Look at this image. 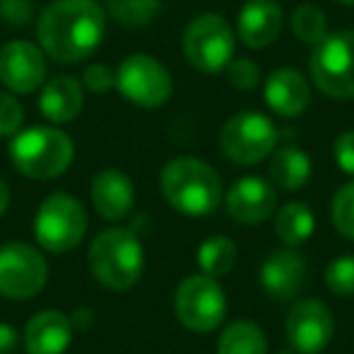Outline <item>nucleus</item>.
I'll list each match as a JSON object with an SVG mask.
<instances>
[{"label":"nucleus","mask_w":354,"mask_h":354,"mask_svg":"<svg viewBox=\"0 0 354 354\" xmlns=\"http://www.w3.org/2000/svg\"><path fill=\"white\" fill-rule=\"evenodd\" d=\"M236 257H238L236 243L226 236H212L197 250V262L202 267V274L214 277V279L228 274L233 270V265H236Z\"/></svg>","instance_id":"b1692460"},{"label":"nucleus","mask_w":354,"mask_h":354,"mask_svg":"<svg viewBox=\"0 0 354 354\" xmlns=\"http://www.w3.org/2000/svg\"><path fill=\"white\" fill-rule=\"evenodd\" d=\"M277 192L274 185L265 177H241L226 194V212L238 223H262L274 214Z\"/></svg>","instance_id":"4468645a"},{"label":"nucleus","mask_w":354,"mask_h":354,"mask_svg":"<svg viewBox=\"0 0 354 354\" xmlns=\"http://www.w3.org/2000/svg\"><path fill=\"white\" fill-rule=\"evenodd\" d=\"M291 30L304 44L315 46L325 35H328V20L325 12L313 3H301L291 15Z\"/></svg>","instance_id":"a878e982"},{"label":"nucleus","mask_w":354,"mask_h":354,"mask_svg":"<svg viewBox=\"0 0 354 354\" xmlns=\"http://www.w3.org/2000/svg\"><path fill=\"white\" fill-rule=\"evenodd\" d=\"M25 122V109L12 95L0 93V136H17Z\"/></svg>","instance_id":"c756f323"},{"label":"nucleus","mask_w":354,"mask_h":354,"mask_svg":"<svg viewBox=\"0 0 354 354\" xmlns=\"http://www.w3.org/2000/svg\"><path fill=\"white\" fill-rule=\"evenodd\" d=\"M88 265L102 286L112 291H127L141 279L143 245L129 228H107L90 245Z\"/></svg>","instance_id":"7ed1b4c3"},{"label":"nucleus","mask_w":354,"mask_h":354,"mask_svg":"<svg viewBox=\"0 0 354 354\" xmlns=\"http://www.w3.org/2000/svg\"><path fill=\"white\" fill-rule=\"evenodd\" d=\"M339 6H354V0H337Z\"/></svg>","instance_id":"c9c22d12"},{"label":"nucleus","mask_w":354,"mask_h":354,"mask_svg":"<svg viewBox=\"0 0 354 354\" xmlns=\"http://www.w3.org/2000/svg\"><path fill=\"white\" fill-rule=\"evenodd\" d=\"M228 83L236 90H252L260 83V66L250 59H233L226 66Z\"/></svg>","instance_id":"c85d7f7f"},{"label":"nucleus","mask_w":354,"mask_h":354,"mask_svg":"<svg viewBox=\"0 0 354 354\" xmlns=\"http://www.w3.org/2000/svg\"><path fill=\"white\" fill-rule=\"evenodd\" d=\"M335 160L347 175H354V131H344L335 141Z\"/></svg>","instance_id":"473e14b6"},{"label":"nucleus","mask_w":354,"mask_h":354,"mask_svg":"<svg viewBox=\"0 0 354 354\" xmlns=\"http://www.w3.org/2000/svg\"><path fill=\"white\" fill-rule=\"evenodd\" d=\"M83 85L95 95H104L112 88H117V75L112 73V68L104 64H93L85 68L83 73Z\"/></svg>","instance_id":"7c9ffc66"},{"label":"nucleus","mask_w":354,"mask_h":354,"mask_svg":"<svg viewBox=\"0 0 354 354\" xmlns=\"http://www.w3.org/2000/svg\"><path fill=\"white\" fill-rule=\"evenodd\" d=\"M325 286L339 299L354 296V255H342L325 267Z\"/></svg>","instance_id":"bb28decb"},{"label":"nucleus","mask_w":354,"mask_h":354,"mask_svg":"<svg viewBox=\"0 0 354 354\" xmlns=\"http://www.w3.org/2000/svg\"><path fill=\"white\" fill-rule=\"evenodd\" d=\"M73 337V320L61 310H41L25 328L27 354H64Z\"/></svg>","instance_id":"f3484780"},{"label":"nucleus","mask_w":354,"mask_h":354,"mask_svg":"<svg viewBox=\"0 0 354 354\" xmlns=\"http://www.w3.org/2000/svg\"><path fill=\"white\" fill-rule=\"evenodd\" d=\"M88 216L78 199L66 192H56L41 202L35 218V236L44 250L68 252L83 241Z\"/></svg>","instance_id":"423d86ee"},{"label":"nucleus","mask_w":354,"mask_h":354,"mask_svg":"<svg viewBox=\"0 0 354 354\" xmlns=\"http://www.w3.org/2000/svg\"><path fill=\"white\" fill-rule=\"evenodd\" d=\"M73 141L54 127H35L12 138L10 158L17 172L30 180H54L73 162Z\"/></svg>","instance_id":"20e7f679"},{"label":"nucleus","mask_w":354,"mask_h":354,"mask_svg":"<svg viewBox=\"0 0 354 354\" xmlns=\"http://www.w3.org/2000/svg\"><path fill=\"white\" fill-rule=\"evenodd\" d=\"M83 85L71 75L44 83L39 95V112L54 124H68L83 112Z\"/></svg>","instance_id":"aec40b11"},{"label":"nucleus","mask_w":354,"mask_h":354,"mask_svg":"<svg viewBox=\"0 0 354 354\" xmlns=\"http://www.w3.org/2000/svg\"><path fill=\"white\" fill-rule=\"evenodd\" d=\"M8 202H10V194H8V185L3 183V180H0V216L6 214Z\"/></svg>","instance_id":"f704fd0d"},{"label":"nucleus","mask_w":354,"mask_h":354,"mask_svg":"<svg viewBox=\"0 0 354 354\" xmlns=\"http://www.w3.org/2000/svg\"><path fill=\"white\" fill-rule=\"evenodd\" d=\"M306 260L294 250H274L260 270V281L274 301H296L306 286Z\"/></svg>","instance_id":"2eb2a0df"},{"label":"nucleus","mask_w":354,"mask_h":354,"mask_svg":"<svg viewBox=\"0 0 354 354\" xmlns=\"http://www.w3.org/2000/svg\"><path fill=\"white\" fill-rule=\"evenodd\" d=\"M310 177V158L301 148H281L270 162V183L286 192L301 189Z\"/></svg>","instance_id":"412c9836"},{"label":"nucleus","mask_w":354,"mask_h":354,"mask_svg":"<svg viewBox=\"0 0 354 354\" xmlns=\"http://www.w3.org/2000/svg\"><path fill=\"white\" fill-rule=\"evenodd\" d=\"M95 209L100 216L107 221H122L129 216L133 207V185L127 172L122 170H102L95 175L93 187H90Z\"/></svg>","instance_id":"a211bd4d"},{"label":"nucleus","mask_w":354,"mask_h":354,"mask_svg":"<svg viewBox=\"0 0 354 354\" xmlns=\"http://www.w3.org/2000/svg\"><path fill=\"white\" fill-rule=\"evenodd\" d=\"M160 189L165 202L185 216H209L221 204V180L209 162L185 156L162 167Z\"/></svg>","instance_id":"f03ea898"},{"label":"nucleus","mask_w":354,"mask_h":354,"mask_svg":"<svg viewBox=\"0 0 354 354\" xmlns=\"http://www.w3.org/2000/svg\"><path fill=\"white\" fill-rule=\"evenodd\" d=\"M183 49L192 68L202 73H218V71H226V66L233 61L236 35L221 15L207 12L189 22Z\"/></svg>","instance_id":"0eeeda50"},{"label":"nucleus","mask_w":354,"mask_h":354,"mask_svg":"<svg viewBox=\"0 0 354 354\" xmlns=\"http://www.w3.org/2000/svg\"><path fill=\"white\" fill-rule=\"evenodd\" d=\"M277 143V127L260 112H241L231 117L221 129L218 146L236 165H255L265 160Z\"/></svg>","instance_id":"6e6552de"},{"label":"nucleus","mask_w":354,"mask_h":354,"mask_svg":"<svg viewBox=\"0 0 354 354\" xmlns=\"http://www.w3.org/2000/svg\"><path fill=\"white\" fill-rule=\"evenodd\" d=\"M330 212H333V223L339 236L354 241V180L337 189Z\"/></svg>","instance_id":"cd10ccee"},{"label":"nucleus","mask_w":354,"mask_h":354,"mask_svg":"<svg viewBox=\"0 0 354 354\" xmlns=\"http://www.w3.org/2000/svg\"><path fill=\"white\" fill-rule=\"evenodd\" d=\"M104 35V10L95 0H54L37 25L41 49L59 64H78L95 54Z\"/></svg>","instance_id":"f257e3e1"},{"label":"nucleus","mask_w":354,"mask_h":354,"mask_svg":"<svg viewBox=\"0 0 354 354\" xmlns=\"http://www.w3.org/2000/svg\"><path fill=\"white\" fill-rule=\"evenodd\" d=\"M49 267L37 248L27 243H8L0 248V296L27 301L46 284Z\"/></svg>","instance_id":"9b49d317"},{"label":"nucleus","mask_w":354,"mask_h":354,"mask_svg":"<svg viewBox=\"0 0 354 354\" xmlns=\"http://www.w3.org/2000/svg\"><path fill=\"white\" fill-rule=\"evenodd\" d=\"M218 354H267L265 333L250 320H236L221 333Z\"/></svg>","instance_id":"5701e85b"},{"label":"nucleus","mask_w":354,"mask_h":354,"mask_svg":"<svg viewBox=\"0 0 354 354\" xmlns=\"http://www.w3.org/2000/svg\"><path fill=\"white\" fill-rule=\"evenodd\" d=\"M107 10L119 25L138 30L151 25L160 12V0H107Z\"/></svg>","instance_id":"393cba45"},{"label":"nucleus","mask_w":354,"mask_h":354,"mask_svg":"<svg viewBox=\"0 0 354 354\" xmlns=\"http://www.w3.org/2000/svg\"><path fill=\"white\" fill-rule=\"evenodd\" d=\"M17 330L8 323H0V354H12L17 349Z\"/></svg>","instance_id":"72a5a7b5"},{"label":"nucleus","mask_w":354,"mask_h":354,"mask_svg":"<svg viewBox=\"0 0 354 354\" xmlns=\"http://www.w3.org/2000/svg\"><path fill=\"white\" fill-rule=\"evenodd\" d=\"M265 100L279 117H299L310 102V85L299 71L279 68L267 78Z\"/></svg>","instance_id":"6ab92c4d"},{"label":"nucleus","mask_w":354,"mask_h":354,"mask_svg":"<svg viewBox=\"0 0 354 354\" xmlns=\"http://www.w3.org/2000/svg\"><path fill=\"white\" fill-rule=\"evenodd\" d=\"M46 61L39 46L32 41H8L0 49V80L8 90L20 95H30L44 88Z\"/></svg>","instance_id":"ddd939ff"},{"label":"nucleus","mask_w":354,"mask_h":354,"mask_svg":"<svg viewBox=\"0 0 354 354\" xmlns=\"http://www.w3.org/2000/svg\"><path fill=\"white\" fill-rule=\"evenodd\" d=\"M32 15H35L32 0H0V17L10 25H27V22H32Z\"/></svg>","instance_id":"2f4dec72"},{"label":"nucleus","mask_w":354,"mask_h":354,"mask_svg":"<svg viewBox=\"0 0 354 354\" xmlns=\"http://www.w3.org/2000/svg\"><path fill=\"white\" fill-rule=\"evenodd\" d=\"M284 25V12L274 0H250L238 15V37L250 49L274 44Z\"/></svg>","instance_id":"dca6fc26"},{"label":"nucleus","mask_w":354,"mask_h":354,"mask_svg":"<svg viewBox=\"0 0 354 354\" xmlns=\"http://www.w3.org/2000/svg\"><path fill=\"white\" fill-rule=\"evenodd\" d=\"M310 75L333 100H354V30L328 32L310 51Z\"/></svg>","instance_id":"39448f33"},{"label":"nucleus","mask_w":354,"mask_h":354,"mask_svg":"<svg viewBox=\"0 0 354 354\" xmlns=\"http://www.w3.org/2000/svg\"><path fill=\"white\" fill-rule=\"evenodd\" d=\"M114 75L119 93L138 107H162L172 95V78L167 68L148 54L127 56Z\"/></svg>","instance_id":"9d476101"},{"label":"nucleus","mask_w":354,"mask_h":354,"mask_svg":"<svg viewBox=\"0 0 354 354\" xmlns=\"http://www.w3.org/2000/svg\"><path fill=\"white\" fill-rule=\"evenodd\" d=\"M315 218L306 204L289 202L274 214V233L284 245L296 248L313 236Z\"/></svg>","instance_id":"4be33fe9"},{"label":"nucleus","mask_w":354,"mask_h":354,"mask_svg":"<svg viewBox=\"0 0 354 354\" xmlns=\"http://www.w3.org/2000/svg\"><path fill=\"white\" fill-rule=\"evenodd\" d=\"M335 320L328 306L318 299L294 301L286 315V339L296 354H320L330 344Z\"/></svg>","instance_id":"f8f14e48"},{"label":"nucleus","mask_w":354,"mask_h":354,"mask_svg":"<svg viewBox=\"0 0 354 354\" xmlns=\"http://www.w3.org/2000/svg\"><path fill=\"white\" fill-rule=\"evenodd\" d=\"M175 315L192 333H212L226 315V294L214 277L192 274L175 291Z\"/></svg>","instance_id":"1a4fd4ad"}]
</instances>
